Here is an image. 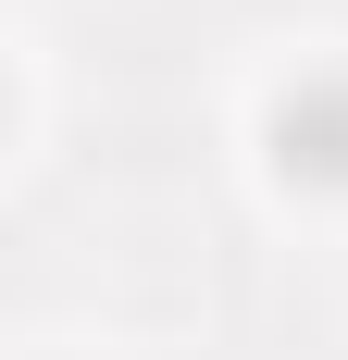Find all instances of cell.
I'll return each instance as SVG.
<instances>
[{
  "label": "cell",
  "instance_id": "obj_1",
  "mask_svg": "<svg viewBox=\"0 0 348 360\" xmlns=\"http://www.w3.org/2000/svg\"><path fill=\"white\" fill-rule=\"evenodd\" d=\"M261 149H274L286 186H348V75H336V63L286 75L274 112H261Z\"/></svg>",
  "mask_w": 348,
  "mask_h": 360
}]
</instances>
